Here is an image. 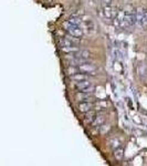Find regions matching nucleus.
<instances>
[{
  "mask_svg": "<svg viewBox=\"0 0 147 166\" xmlns=\"http://www.w3.org/2000/svg\"><path fill=\"white\" fill-rule=\"evenodd\" d=\"M64 28H65V30L68 31V33H69L70 36L76 37V38H81V37L83 36V31H82V29L80 27L70 25L68 21L64 22Z\"/></svg>",
  "mask_w": 147,
  "mask_h": 166,
  "instance_id": "f257e3e1",
  "label": "nucleus"
},
{
  "mask_svg": "<svg viewBox=\"0 0 147 166\" xmlns=\"http://www.w3.org/2000/svg\"><path fill=\"white\" fill-rule=\"evenodd\" d=\"M79 43H80V39L73 36L65 37L60 40L61 47H77Z\"/></svg>",
  "mask_w": 147,
  "mask_h": 166,
  "instance_id": "f03ea898",
  "label": "nucleus"
},
{
  "mask_svg": "<svg viewBox=\"0 0 147 166\" xmlns=\"http://www.w3.org/2000/svg\"><path fill=\"white\" fill-rule=\"evenodd\" d=\"M76 87L80 91L83 92H92L94 90V87L92 85V83L90 82L88 80H83V81H79L76 83Z\"/></svg>",
  "mask_w": 147,
  "mask_h": 166,
  "instance_id": "7ed1b4c3",
  "label": "nucleus"
},
{
  "mask_svg": "<svg viewBox=\"0 0 147 166\" xmlns=\"http://www.w3.org/2000/svg\"><path fill=\"white\" fill-rule=\"evenodd\" d=\"M136 21L140 27H146L147 25V11H144L143 9H138L136 11Z\"/></svg>",
  "mask_w": 147,
  "mask_h": 166,
  "instance_id": "20e7f679",
  "label": "nucleus"
},
{
  "mask_svg": "<svg viewBox=\"0 0 147 166\" xmlns=\"http://www.w3.org/2000/svg\"><path fill=\"white\" fill-rule=\"evenodd\" d=\"M93 108H94V103L88 102V101H83L82 103L79 104V110H80V112H82V113L88 112V111H91Z\"/></svg>",
  "mask_w": 147,
  "mask_h": 166,
  "instance_id": "39448f33",
  "label": "nucleus"
},
{
  "mask_svg": "<svg viewBox=\"0 0 147 166\" xmlns=\"http://www.w3.org/2000/svg\"><path fill=\"white\" fill-rule=\"evenodd\" d=\"M77 69H79L81 72H85V73H92L95 71V67L93 64H91V63H86V62L81 65H79Z\"/></svg>",
  "mask_w": 147,
  "mask_h": 166,
  "instance_id": "423d86ee",
  "label": "nucleus"
},
{
  "mask_svg": "<svg viewBox=\"0 0 147 166\" xmlns=\"http://www.w3.org/2000/svg\"><path fill=\"white\" fill-rule=\"evenodd\" d=\"M116 13H117V11H115V9L112 6H105V8H104V16L107 19L115 18Z\"/></svg>",
  "mask_w": 147,
  "mask_h": 166,
  "instance_id": "0eeeda50",
  "label": "nucleus"
},
{
  "mask_svg": "<svg viewBox=\"0 0 147 166\" xmlns=\"http://www.w3.org/2000/svg\"><path fill=\"white\" fill-rule=\"evenodd\" d=\"M93 94L91 93V92H83V91H81L80 93L76 95V99L79 100V101H91V99H92Z\"/></svg>",
  "mask_w": 147,
  "mask_h": 166,
  "instance_id": "6e6552de",
  "label": "nucleus"
},
{
  "mask_svg": "<svg viewBox=\"0 0 147 166\" xmlns=\"http://www.w3.org/2000/svg\"><path fill=\"white\" fill-rule=\"evenodd\" d=\"M88 78H90V76L84 72H82V73L76 72V73H74V74L71 76V80L76 81V82H79V81H83V80H88Z\"/></svg>",
  "mask_w": 147,
  "mask_h": 166,
  "instance_id": "1a4fd4ad",
  "label": "nucleus"
},
{
  "mask_svg": "<svg viewBox=\"0 0 147 166\" xmlns=\"http://www.w3.org/2000/svg\"><path fill=\"white\" fill-rule=\"evenodd\" d=\"M84 25H85V29H86V31L88 33H93L95 31V25H94V22L90 18H88V20L84 19Z\"/></svg>",
  "mask_w": 147,
  "mask_h": 166,
  "instance_id": "9d476101",
  "label": "nucleus"
},
{
  "mask_svg": "<svg viewBox=\"0 0 147 166\" xmlns=\"http://www.w3.org/2000/svg\"><path fill=\"white\" fill-rule=\"evenodd\" d=\"M104 121H105L104 115H102V114H97V115H95L94 120L92 121V124L94 125V126H99V125H102V124H103Z\"/></svg>",
  "mask_w": 147,
  "mask_h": 166,
  "instance_id": "9b49d317",
  "label": "nucleus"
},
{
  "mask_svg": "<svg viewBox=\"0 0 147 166\" xmlns=\"http://www.w3.org/2000/svg\"><path fill=\"white\" fill-rule=\"evenodd\" d=\"M114 156H115V159H117V161H122V159H123V157H124V150H123L122 147L115 148Z\"/></svg>",
  "mask_w": 147,
  "mask_h": 166,
  "instance_id": "f8f14e48",
  "label": "nucleus"
},
{
  "mask_svg": "<svg viewBox=\"0 0 147 166\" xmlns=\"http://www.w3.org/2000/svg\"><path fill=\"white\" fill-rule=\"evenodd\" d=\"M68 22L72 25H77V27H80L82 25V20L80 18H77V17H72L68 20Z\"/></svg>",
  "mask_w": 147,
  "mask_h": 166,
  "instance_id": "ddd939ff",
  "label": "nucleus"
},
{
  "mask_svg": "<svg viewBox=\"0 0 147 166\" xmlns=\"http://www.w3.org/2000/svg\"><path fill=\"white\" fill-rule=\"evenodd\" d=\"M95 113L93 112L92 110L91 111H88V112L85 113V122H92L93 120H94V117H95Z\"/></svg>",
  "mask_w": 147,
  "mask_h": 166,
  "instance_id": "4468645a",
  "label": "nucleus"
},
{
  "mask_svg": "<svg viewBox=\"0 0 147 166\" xmlns=\"http://www.w3.org/2000/svg\"><path fill=\"white\" fill-rule=\"evenodd\" d=\"M110 145L113 150H115V148H117L121 146V141H120L118 138H112L110 142Z\"/></svg>",
  "mask_w": 147,
  "mask_h": 166,
  "instance_id": "2eb2a0df",
  "label": "nucleus"
},
{
  "mask_svg": "<svg viewBox=\"0 0 147 166\" xmlns=\"http://www.w3.org/2000/svg\"><path fill=\"white\" fill-rule=\"evenodd\" d=\"M94 106H95L97 110H102V108H104L106 106V103L104 101H97L95 104H94Z\"/></svg>",
  "mask_w": 147,
  "mask_h": 166,
  "instance_id": "dca6fc26",
  "label": "nucleus"
},
{
  "mask_svg": "<svg viewBox=\"0 0 147 166\" xmlns=\"http://www.w3.org/2000/svg\"><path fill=\"white\" fill-rule=\"evenodd\" d=\"M108 130H110V125H103L102 124V126H101V133L105 134L108 132Z\"/></svg>",
  "mask_w": 147,
  "mask_h": 166,
  "instance_id": "f3484780",
  "label": "nucleus"
},
{
  "mask_svg": "<svg viewBox=\"0 0 147 166\" xmlns=\"http://www.w3.org/2000/svg\"><path fill=\"white\" fill-rule=\"evenodd\" d=\"M68 72H69L70 76H72V74H74V73H76L77 72L76 67H70V68L68 69Z\"/></svg>",
  "mask_w": 147,
  "mask_h": 166,
  "instance_id": "a211bd4d",
  "label": "nucleus"
},
{
  "mask_svg": "<svg viewBox=\"0 0 147 166\" xmlns=\"http://www.w3.org/2000/svg\"><path fill=\"white\" fill-rule=\"evenodd\" d=\"M99 2L102 4H104V6H111L112 0H99Z\"/></svg>",
  "mask_w": 147,
  "mask_h": 166,
  "instance_id": "6ab92c4d",
  "label": "nucleus"
}]
</instances>
